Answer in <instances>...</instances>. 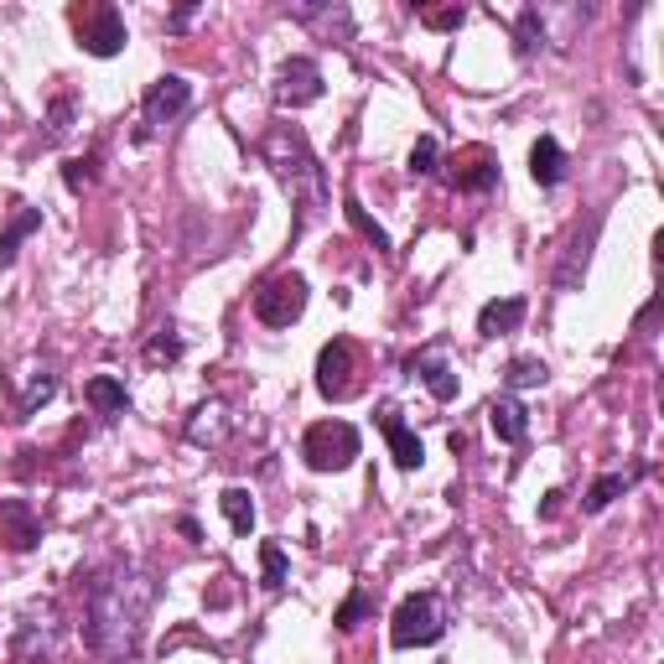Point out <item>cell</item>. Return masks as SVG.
I'll return each mask as SVG.
<instances>
[{
  "mask_svg": "<svg viewBox=\"0 0 664 664\" xmlns=\"http://www.w3.org/2000/svg\"><path fill=\"white\" fill-rule=\"evenodd\" d=\"M156 603V582L130 560H109L84 587V644L94 660H125L140 644L146 613Z\"/></svg>",
  "mask_w": 664,
  "mask_h": 664,
  "instance_id": "1",
  "label": "cell"
},
{
  "mask_svg": "<svg viewBox=\"0 0 664 664\" xmlns=\"http://www.w3.org/2000/svg\"><path fill=\"white\" fill-rule=\"evenodd\" d=\"M260 152H265V166L286 182V193L296 197V208H302L296 213V234H306V228L328 213L332 197H328V172H322V162L312 156V146H306L302 125H275Z\"/></svg>",
  "mask_w": 664,
  "mask_h": 664,
  "instance_id": "2",
  "label": "cell"
},
{
  "mask_svg": "<svg viewBox=\"0 0 664 664\" xmlns=\"http://www.w3.org/2000/svg\"><path fill=\"white\" fill-rule=\"evenodd\" d=\"M302 457H306V468H312V472H343V468H353V457H359V426H348V421L306 426Z\"/></svg>",
  "mask_w": 664,
  "mask_h": 664,
  "instance_id": "3",
  "label": "cell"
},
{
  "mask_svg": "<svg viewBox=\"0 0 664 664\" xmlns=\"http://www.w3.org/2000/svg\"><path fill=\"white\" fill-rule=\"evenodd\" d=\"M441 634H447V618H441V603L431 592H416V597H406V603L394 607V618H390L394 650H426Z\"/></svg>",
  "mask_w": 664,
  "mask_h": 664,
  "instance_id": "4",
  "label": "cell"
},
{
  "mask_svg": "<svg viewBox=\"0 0 664 664\" xmlns=\"http://www.w3.org/2000/svg\"><path fill=\"white\" fill-rule=\"evenodd\" d=\"M68 21H74V31H78V47H84V52H94V58H115V52L130 42L125 16L115 11V6H99V0H89V6H74V11H68Z\"/></svg>",
  "mask_w": 664,
  "mask_h": 664,
  "instance_id": "5",
  "label": "cell"
},
{
  "mask_svg": "<svg viewBox=\"0 0 664 664\" xmlns=\"http://www.w3.org/2000/svg\"><path fill=\"white\" fill-rule=\"evenodd\" d=\"M58 650V607L31 603L11 634V664H47Z\"/></svg>",
  "mask_w": 664,
  "mask_h": 664,
  "instance_id": "6",
  "label": "cell"
},
{
  "mask_svg": "<svg viewBox=\"0 0 664 664\" xmlns=\"http://www.w3.org/2000/svg\"><path fill=\"white\" fill-rule=\"evenodd\" d=\"M306 312V281L296 271H281V275H265L255 291V318L265 328H291V322Z\"/></svg>",
  "mask_w": 664,
  "mask_h": 664,
  "instance_id": "7",
  "label": "cell"
},
{
  "mask_svg": "<svg viewBox=\"0 0 664 664\" xmlns=\"http://www.w3.org/2000/svg\"><path fill=\"white\" fill-rule=\"evenodd\" d=\"M322 68L312 58H286L275 68V105L281 109H306L322 99Z\"/></svg>",
  "mask_w": 664,
  "mask_h": 664,
  "instance_id": "8",
  "label": "cell"
},
{
  "mask_svg": "<svg viewBox=\"0 0 664 664\" xmlns=\"http://www.w3.org/2000/svg\"><path fill=\"white\" fill-rule=\"evenodd\" d=\"M353 343L348 338H332V343H322L318 353V390L322 400H348L353 394Z\"/></svg>",
  "mask_w": 664,
  "mask_h": 664,
  "instance_id": "9",
  "label": "cell"
},
{
  "mask_svg": "<svg viewBox=\"0 0 664 664\" xmlns=\"http://www.w3.org/2000/svg\"><path fill=\"white\" fill-rule=\"evenodd\" d=\"M187 105H193V84H187L182 74L156 78L152 89H146V99H140V109H146V125H172L177 115H187Z\"/></svg>",
  "mask_w": 664,
  "mask_h": 664,
  "instance_id": "10",
  "label": "cell"
},
{
  "mask_svg": "<svg viewBox=\"0 0 664 664\" xmlns=\"http://www.w3.org/2000/svg\"><path fill=\"white\" fill-rule=\"evenodd\" d=\"M42 540V519L27 498H0V545L6 550H31Z\"/></svg>",
  "mask_w": 664,
  "mask_h": 664,
  "instance_id": "11",
  "label": "cell"
},
{
  "mask_svg": "<svg viewBox=\"0 0 664 664\" xmlns=\"http://www.w3.org/2000/svg\"><path fill=\"white\" fill-rule=\"evenodd\" d=\"M379 431H384V441H390V452H394V462H400V468L406 472H416L426 462V447H421V437H416V431H410L406 421H400V410L394 406H379Z\"/></svg>",
  "mask_w": 664,
  "mask_h": 664,
  "instance_id": "12",
  "label": "cell"
},
{
  "mask_svg": "<svg viewBox=\"0 0 664 664\" xmlns=\"http://www.w3.org/2000/svg\"><path fill=\"white\" fill-rule=\"evenodd\" d=\"M410 374H421V384L431 390V400H457V369L447 363V353L441 348H421L416 359H410Z\"/></svg>",
  "mask_w": 664,
  "mask_h": 664,
  "instance_id": "13",
  "label": "cell"
},
{
  "mask_svg": "<svg viewBox=\"0 0 664 664\" xmlns=\"http://www.w3.org/2000/svg\"><path fill=\"white\" fill-rule=\"evenodd\" d=\"M228 437V406L224 400H203L193 410V421H187V441L193 447H224Z\"/></svg>",
  "mask_w": 664,
  "mask_h": 664,
  "instance_id": "14",
  "label": "cell"
},
{
  "mask_svg": "<svg viewBox=\"0 0 664 664\" xmlns=\"http://www.w3.org/2000/svg\"><path fill=\"white\" fill-rule=\"evenodd\" d=\"M457 187H468V193H488V187H498V162L494 152H484V146H472V152L457 156Z\"/></svg>",
  "mask_w": 664,
  "mask_h": 664,
  "instance_id": "15",
  "label": "cell"
},
{
  "mask_svg": "<svg viewBox=\"0 0 664 664\" xmlns=\"http://www.w3.org/2000/svg\"><path fill=\"white\" fill-rule=\"evenodd\" d=\"M488 426H494V437L509 441V447H519V441L529 437V416H525V406H519L514 394H498L494 406H488Z\"/></svg>",
  "mask_w": 664,
  "mask_h": 664,
  "instance_id": "16",
  "label": "cell"
},
{
  "mask_svg": "<svg viewBox=\"0 0 664 664\" xmlns=\"http://www.w3.org/2000/svg\"><path fill=\"white\" fill-rule=\"evenodd\" d=\"M525 312H529L525 296H504V302H488L484 312H478V332H484V338H504V332H514L519 322H525Z\"/></svg>",
  "mask_w": 664,
  "mask_h": 664,
  "instance_id": "17",
  "label": "cell"
},
{
  "mask_svg": "<svg viewBox=\"0 0 664 664\" xmlns=\"http://www.w3.org/2000/svg\"><path fill=\"white\" fill-rule=\"evenodd\" d=\"M529 177L540 182V187H556V182L566 177V152H560L556 136L535 140V152H529Z\"/></svg>",
  "mask_w": 664,
  "mask_h": 664,
  "instance_id": "18",
  "label": "cell"
},
{
  "mask_svg": "<svg viewBox=\"0 0 664 664\" xmlns=\"http://www.w3.org/2000/svg\"><path fill=\"white\" fill-rule=\"evenodd\" d=\"M42 228V208H27V203H16L11 208V224H6V234H0V265H11L16 250H21V240L27 234H37Z\"/></svg>",
  "mask_w": 664,
  "mask_h": 664,
  "instance_id": "19",
  "label": "cell"
},
{
  "mask_svg": "<svg viewBox=\"0 0 664 664\" xmlns=\"http://www.w3.org/2000/svg\"><path fill=\"white\" fill-rule=\"evenodd\" d=\"M84 400H89L99 416H120L125 406H130V394H125L120 379H109V374H94L89 384H84Z\"/></svg>",
  "mask_w": 664,
  "mask_h": 664,
  "instance_id": "20",
  "label": "cell"
},
{
  "mask_svg": "<svg viewBox=\"0 0 664 664\" xmlns=\"http://www.w3.org/2000/svg\"><path fill=\"white\" fill-rule=\"evenodd\" d=\"M628 488H634V472H603V478H597V484L587 488L582 509H587V514H603L607 504H613L618 494H628Z\"/></svg>",
  "mask_w": 664,
  "mask_h": 664,
  "instance_id": "21",
  "label": "cell"
},
{
  "mask_svg": "<svg viewBox=\"0 0 664 664\" xmlns=\"http://www.w3.org/2000/svg\"><path fill=\"white\" fill-rule=\"evenodd\" d=\"M218 504H224L234 535H250V529H255V504H250V494H244V488H224V494H218Z\"/></svg>",
  "mask_w": 664,
  "mask_h": 664,
  "instance_id": "22",
  "label": "cell"
},
{
  "mask_svg": "<svg viewBox=\"0 0 664 664\" xmlns=\"http://www.w3.org/2000/svg\"><path fill=\"white\" fill-rule=\"evenodd\" d=\"M343 213H348V224L359 228V234H363V240H369V244H374L379 255H390V234H384V228H379L374 218L363 213V203H359V197H343Z\"/></svg>",
  "mask_w": 664,
  "mask_h": 664,
  "instance_id": "23",
  "label": "cell"
},
{
  "mask_svg": "<svg viewBox=\"0 0 664 664\" xmlns=\"http://www.w3.org/2000/svg\"><path fill=\"white\" fill-rule=\"evenodd\" d=\"M260 572H265V592H281V587H286V550H281V540H265V545H260Z\"/></svg>",
  "mask_w": 664,
  "mask_h": 664,
  "instance_id": "24",
  "label": "cell"
},
{
  "mask_svg": "<svg viewBox=\"0 0 664 664\" xmlns=\"http://www.w3.org/2000/svg\"><path fill=\"white\" fill-rule=\"evenodd\" d=\"M545 374H550V369H545L540 359H514L509 363V390H535V384H545Z\"/></svg>",
  "mask_w": 664,
  "mask_h": 664,
  "instance_id": "25",
  "label": "cell"
},
{
  "mask_svg": "<svg viewBox=\"0 0 664 664\" xmlns=\"http://www.w3.org/2000/svg\"><path fill=\"white\" fill-rule=\"evenodd\" d=\"M52 394H58V374H47V369H42V374L27 384V394H21V406H16V410H21V416H31V410L47 406Z\"/></svg>",
  "mask_w": 664,
  "mask_h": 664,
  "instance_id": "26",
  "label": "cell"
},
{
  "mask_svg": "<svg viewBox=\"0 0 664 664\" xmlns=\"http://www.w3.org/2000/svg\"><path fill=\"white\" fill-rule=\"evenodd\" d=\"M363 613H369V592H363V587H353V592H348V603L338 607V618H332V623H338L343 634H353V628H359V618H363Z\"/></svg>",
  "mask_w": 664,
  "mask_h": 664,
  "instance_id": "27",
  "label": "cell"
},
{
  "mask_svg": "<svg viewBox=\"0 0 664 664\" xmlns=\"http://www.w3.org/2000/svg\"><path fill=\"white\" fill-rule=\"evenodd\" d=\"M437 162H441L437 136H421V140H416V152H410V172H416V177H431V172H437Z\"/></svg>",
  "mask_w": 664,
  "mask_h": 664,
  "instance_id": "28",
  "label": "cell"
},
{
  "mask_svg": "<svg viewBox=\"0 0 664 664\" xmlns=\"http://www.w3.org/2000/svg\"><path fill=\"white\" fill-rule=\"evenodd\" d=\"M74 130V99L62 94V99H52V109H47V140H62Z\"/></svg>",
  "mask_w": 664,
  "mask_h": 664,
  "instance_id": "29",
  "label": "cell"
},
{
  "mask_svg": "<svg viewBox=\"0 0 664 664\" xmlns=\"http://www.w3.org/2000/svg\"><path fill=\"white\" fill-rule=\"evenodd\" d=\"M94 166H99V152H89V156H78V162H68L62 166V182H68V193H84L94 182Z\"/></svg>",
  "mask_w": 664,
  "mask_h": 664,
  "instance_id": "30",
  "label": "cell"
},
{
  "mask_svg": "<svg viewBox=\"0 0 664 664\" xmlns=\"http://www.w3.org/2000/svg\"><path fill=\"white\" fill-rule=\"evenodd\" d=\"M177 359H182V338H177V332H162V338L146 343V363H177Z\"/></svg>",
  "mask_w": 664,
  "mask_h": 664,
  "instance_id": "31",
  "label": "cell"
},
{
  "mask_svg": "<svg viewBox=\"0 0 664 664\" xmlns=\"http://www.w3.org/2000/svg\"><path fill=\"white\" fill-rule=\"evenodd\" d=\"M535 42H545V27H540V11L525 6V16H519V52H535Z\"/></svg>",
  "mask_w": 664,
  "mask_h": 664,
  "instance_id": "32",
  "label": "cell"
},
{
  "mask_svg": "<svg viewBox=\"0 0 664 664\" xmlns=\"http://www.w3.org/2000/svg\"><path fill=\"white\" fill-rule=\"evenodd\" d=\"M421 21L431 31H457L462 21H468V11H462V6H441V11H421Z\"/></svg>",
  "mask_w": 664,
  "mask_h": 664,
  "instance_id": "33",
  "label": "cell"
}]
</instances>
